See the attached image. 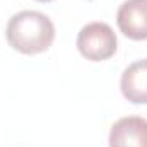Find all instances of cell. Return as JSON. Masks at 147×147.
Wrapping results in <instances>:
<instances>
[{
  "label": "cell",
  "mask_w": 147,
  "mask_h": 147,
  "mask_svg": "<svg viewBox=\"0 0 147 147\" xmlns=\"http://www.w3.org/2000/svg\"><path fill=\"white\" fill-rule=\"evenodd\" d=\"M5 36L9 45L26 55L46 51L55 39V26L38 10H21L9 19Z\"/></svg>",
  "instance_id": "cell-1"
},
{
  "label": "cell",
  "mask_w": 147,
  "mask_h": 147,
  "mask_svg": "<svg viewBox=\"0 0 147 147\" xmlns=\"http://www.w3.org/2000/svg\"><path fill=\"white\" fill-rule=\"evenodd\" d=\"M116 34L106 22H89L77 36V48L80 55L91 62L108 60L116 51Z\"/></svg>",
  "instance_id": "cell-2"
},
{
  "label": "cell",
  "mask_w": 147,
  "mask_h": 147,
  "mask_svg": "<svg viewBox=\"0 0 147 147\" xmlns=\"http://www.w3.org/2000/svg\"><path fill=\"white\" fill-rule=\"evenodd\" d=\"M116 24L130 39H147V0H125L116 12Z\"/></svg>",
  "instance_id": "cell-3"
},
{
  "label": "cell",
  "mask_w": 147,
  "mask_h": 147,
  "mask_svg": "<svg viewBox=\"0 0 147 147\" xmlns=\"http://www.w3.org/2000/svg\"><path fill=\"white\" fill-rule=\"evenodd\" d=\"M110 147H147V120L142 116L120 118L110 130Z\"/></svg>",
  "instance_id": "cell-4"
},
{
  "label": "cell",
  "mask_w": 147,
  "mask_h": 147,
  "mask_svg": "<svg viewBox=\"0 0 147 147\" xmlns=\"http://www.w3.org/2000/svg\"><path fill=\"white\" fill-rule=\"evenodd\" d=\"M121 94L134 105H147V58L128 65L120 80Z\"/></svg>",
  "instance_id": "cell-5"
},
{
  "label": "cell",
  "mask_w": 147,
  "mask_h": 147,
  "mask_svg": "<svg viewBox=\"0 0 147 147\" xmlns=\"http://www.w3.org/2000/svg\"><path fill=\"white\" fill-rule=\"evenodd\" d=\"M38 2H51V0H38Z\"/></svg>",
  "instance_id": "cell-6"
}]
</instances>
